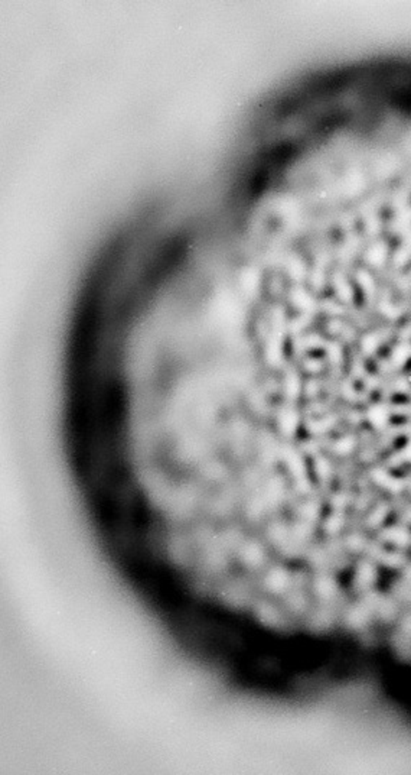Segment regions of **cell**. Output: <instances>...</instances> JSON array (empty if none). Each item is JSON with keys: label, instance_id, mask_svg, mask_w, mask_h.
Returning <instances> with one entry per match:
<instances>
[{"label": "cell", "instance_id": "1", "mask_svg": "<svg viewBox=\"0 0 411 775\" xmlns=\"http://www.w3.org/2000/svg\"><path fill=\"white\" fill-rule=\"evenodd\" d=\"M391 417H394V414H392V401L388 399L372 402L364 411L365 422H368L374 430L381 433L390 427Z\"/></svg>", "mask_w": 411, "mask_h": 775}, {"label": "cell", "instance_id": "2", "mask_svg": "<svg viewBox=\"0 0 411 775\" xmlns=\"http://www.w3.org/2000/svg\"><path fill=\"white\" fill-rule=\"evenodd\" d=\"M396 333L392 330H377L375 328L374 331L365 333L364 336L358 340V350L361 356L367 360V359H375L377 356L378 350L384 346L385 342H388L391 338H394Z\"/></svg>", "mask_w": 411, "mask_h": 775}]
</instances>
